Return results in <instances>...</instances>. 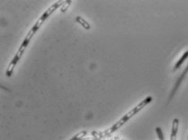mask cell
I'll return each instance as SVG.
<instances>
[{"label": "cell", "mask_w": 188, "mask_h": 140, "mask_svg": "<svg viewBox=\"0 0 188 140\" xmlns=\"http://www.w3.org/2000/svg\"><path fill=\"white\" fill-rule=\"evenodd\" d=\"M71 1H65V3L62 5L61 8V11L62 12H65L66 10H67V8H68V7L71 5Z\"/></svg>", "instance_id": "cell-9"}, {"label": "cell", "mask_w": 188, "mask_h": 140, "mask_svg": "<svg viewBox=\"0 0 188 140\" xmlns=\"http://www.w3.org/2000/svg\"><path fill=\"white\" fill-rule=\"evenodd\" d=\"M188 57V50H186L184 53H183V55H182V57L178 60V61L176 63V65L174 66V70L178 69L180 68V66L183 65V63H184V61L187 60V58Z\"/></svg>", "instance_id": "cell-6"}, {"label": "cell", "mask_w": 188, "mask_h": 140, "mask_svg": "<svg viewBox=\"0 0 188 140\" xmlns=\"http://www.w3.org/2000/svg\"><path fill=\"white\" fill-rule=\"evenodd\" d=\"M178 126H179V120H178V118H174L173 120V124H172L170 140H177V135H178Z\"/></svg>", "instance_id": "cell-4"}, {"label": "cell", "mask_w": 188, "mask_h": 140, "mask_svg": "<svg viewBox=\"0 0 188 140\" xmlns=\"http://www.w3.org/2000/svg\"><path fill=\"white\" fill-rule=\"evenodd\" d=\"M65 3V1H56L55 3H53L52 5H51L47 10L42 14V15H40V17L36 20V22L34 24V25L31 27V29L29 30V32L27 33L26 38H24V40L22 42V43L20 44V47L18 50L16 51V53L15 54V55L13 56L12 60H11L10 64L8 65L7 70H6V77H10L12 75L14 69H15L16 66L18 64V62L20 61L22 55H24L25 51H26V48L28 47V46L31 42V39L33 38V37L35 35V34L38 32V30L40 29L42 27V25H43V23L45 22L47 19L50 16V15L55 12L60 7L63 5Z\"/></svg>", "instance_id": "cell-1"}, {"label": "cell", "mask_w": 188, "mask_h": 140, "mask_svg": "<svg viewBox=\"0 0 188 140\" xmlns=\"http://www.w3.org/2000/svg\"><path fill=\"white\" fill-rule=\"evenodd\" d=\"M152 100V96H147V98H145V99L142 100L138 104L136 105L133 108H132L129 112H128L125 115L123 116L122 117L118 120L116 123H115L114 125H112L111 128H109V129H107V130L102 132V133L100 134L101 137H107V136L111 135L114 132H115V131L119 130V128H121L123 125H124L127 121H128V120L132 118V116H134L137 114L140 111L143 110V108H144L147 105L149 104Z\"/></svg>", "instance_id": "cell-2"}, {"label": "cell", "mask_w": 188, "mask_h": 140, "mask_svg": "<svg viewBox=\"0 0 188 140\" xmlns=\"http://www.w3.org/2000/svg\"><path fill=\"white\" fill-rule=\"evenodd\" d=\"M87 135V131H82L80 133H78L75 136H73L71 139L69 140H81L85 135Z\"/></svg>", "instance_id": "cell-7"}, {"label": "cell", "mask_w": 188, "mask_h": 140, "mask_svg": "<svg viewBox=\"0 0 188 140\" xmlns=\"http://www.w3.org/2000/svg\"><path fill=\"white\" fill-rule=\"evenodd\" d=\"M155 131H156V134H157L159 139L164 140V134H163L161 128H160V127H156V128H155Z\"/></svg>", "instance_id": "cell-8"}, {"label": "cell", "mask_w": 188, "mask_h": 140, "mask_svg": "<svg viewBox=\"0 0 188 140\" xmlns=\"http://www.w3.org/2000/svg\"><path fill=\"white\" fill-rule=\"evenodd\" d=\"M75 20H76L77 22L79 24V25H81L83 26V29H85V30H90V28H91V26L87 22L86 20H84L83 17L81 16H79V15H78L75 17Z\"/></svg>", "instance_id": "cell-5"}, {"label": "cell", "mask_w": 188, "mask_h": 140, "mask_svg": "<svg viewBox=\"0 0 188 140\" xmlns=\"http://www.w3.org/2000/svg\"><path fill=\"white\" fill-rule=\"evenodd\" d=\"M187 73H188V65H187V66L186 67V69H184V71L183 72L182 75L178 77V81H176V84H175V85H174L173 90L171 91V94H170V95H169V100H171V99H172V98L173 97V95H175V93L177 92V90H178V88H179V85H181L182 81H183V79L185 78V77L187 76Z\"/></svg>", "instance_id": "cell-3"}]
</instances>
